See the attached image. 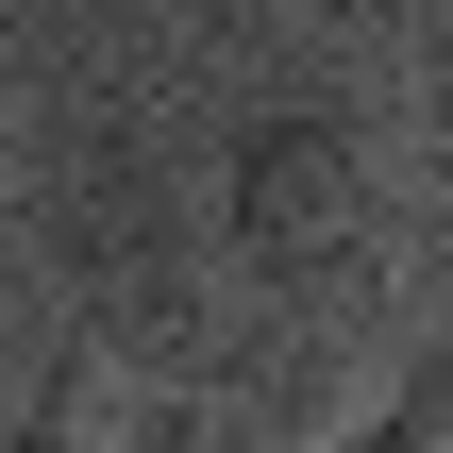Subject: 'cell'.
<instances>
[{"mask_svg": "<svg viewBox=\"0 0 453 453\" xmlns=\"http://www.w3.org/2000/svg\"><path fill=\"white\" fill-rule=\"evenodd\" d=\"M219 286H235V370H219V420H319L403 286V202H387V151L336 84H286L235 118L219 151Z\"/></svg>", "mask_w": 453, "mask_h": 453, "instance_id": "cell-1", "label": "cell"}, {"mask_svg": "<svg viewBox=\"0 0 453 453\" xmlns=\"http://www.w3.org/2000/svg\"><path fill=\"white\" fill-rule=\"evenodd\" d=\"M67 370H84V319H67V286L0 235V453L67 420Z\"/></svg>", "mask_w": 453, "mask_h": 453, "instance_id": "cell-2", "label": "cell"}, {"mask_svg": "<svg viewBox=\"0 0 453 453\" xmlns=\"http://www.w3.org/2000/svg\"><path fill=\"white\" fill-rule=\"evenodd\" d=\"M353 453H453V420H437V387L403 370V387H387V420H370V437H353Z\"/></svg>", "mask_w": 453, "mask_h": 453, "instance_id": "cell-3", "label": "cell"}, {"mask_svg": "<svg viewBox=\"0 0 453 453\" xmlns=\"http://www.w3.org/2000/svg\"><path fill=\"white\" fill-rule=\"evenodd\" d=\"M420 387H437V420H453V336H437V353H420Z\"/></svg>", "mask_w": 453, "mask_h": 453, "instance_id": "cell-4", "label": "cell"}]
</instances>
